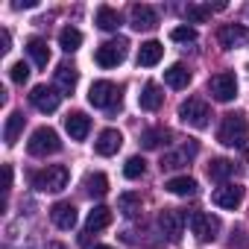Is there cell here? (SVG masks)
Masks as SVG:
<instances>
[{
	"label": "cell",
	"mask_w": 249,
	"mask_h": 249,
	"mask_svg": "<svg viewBox=\"0 0 249 249\" xmlns=\"http://www.w3.org/2000/svg\"><path fill=\"white\" fill-rule=\"evenodd\" d=\"M249 135V117L243 111H231L223 117L220 123V132H217V141L226 144V147H240Z\"/></svg>",
	"instance_id": "obj_1"
},
{
	"label": "cell",
	"mask_w": 249,
	"mask_h": 249,
	"mask_svg": "<svg viewBox=\"0 0 249 249\" xmlns=\"http://www.w3.org/2000/svg\"><path fill=\"white\" fill-rule=\"evenodd\" d=\"M68 179H71V173L65 164H47L44 170L33 173V188L41 194H59L68 188Z\"/></svg>",
	"instance_id": "obj_2"
},
{
	"label": "cell",
	"mask_w": 249,
	"mask_h": 249,
	"mask_svg": "<svg viewBox=\"0 0 249 249\" xmlns=\"http://www.w3.org/2000/svg\"><path fill=\"white\" fill-rule=\"evenodd\" d=\"M120 100H123V88L108 82V79H100L88 88V103L94 108H117Z\"/></svg>",
	"instance_id": "obj_3"
},
{
	"label": "cell",
	"mask_w": 249,
	"mask_h": 249,
	"mask_svg": "<svg viewBox=\"0 0 249 249\" xmlns=\"http://www.w3.org/2000/svg\"><path fill=\"white\" fill-rule=\"evenodd\" d=\"M208 117H211V108L205 100L199 97H188L185 103H179V120L188 123L194 129H205L208 126Z\"/></svg>",
	"instance_id": "obj_4"
},
{
	"label": "cell",
	"mask_w": 249,
	"mask_h": 249,
	"mask_svg": "<svg viewBox=\"0 0 249 249\" xmlns=\"http://www.w3.org/2000/svg\"><path fill=\"white\" fill-rule=\"evenodd\" d=\"M27 150H30V156H38V159L59 153V150H62L59 132H56V129H50V126H38V129L30 135V144H27Z\"/></svg>",
	"instance_id": "obj_5"
},
{
	"label": "cell",
	"mask_w": 249,
	"mask_h": 249,
	"mask_svg": "<svg viewBox=\"0 0 249 249\" xmlns=\"http://www.w3.org/2000/svg\"><path fill=\"white\" fill-rule=\"evenodd\" d=\"M126 47H129L126 38H111V41H106V44L97 47L94 59H97L100 68H117L123 59H126Z\"/></svg>",
	"instance_id": "obj_6"
},
{
	"label": "cell",
	"mask_w": 249,
	"mask_h": 249,
	"mask_svg": "<svg viewBox=\"0 0 249 249\" xmlns=\"http://www.w3.org/2000/svg\"><path fill=\"white\" fill-rule=\"evenodd\" d=\"M208 91H211V97L217 103H231L237 97V79H234V73H229V71L214 73L208 79Z\"/></svg>",
	"instance_id": "obj_7"
},
{
	"label": "cell",
	"mask_w": 249,
	"mask_h": 249,
	"mask_svg": "<svg viewBox=\"0 0 249 249\" xmlns=\"http://www.w3.org/2000/svg\"><path fill=\"white\" fill-rule=\"evenodd\" d=\"M185 223H188V214L179 208H164L159 214V229H161V234H167V240H179L185 231Z\"/></svg>",
	"instance_id": "obj_8"
},
{
	"label": "cell",
	"mask_w": 249,
	"mask_h": 249,
	"mask_svg": "<svg viewBox=\"0 0 249 249\" xmlns=\"http://www.w3.org/2000/svg\"><path fill=\"white\" fill-rule=\"evenodd\" d=\"M191 231L196 240H214L220 231V217H214L208 211H194L191 214Z\"/></svg>",
	"instance_id": "obj_9"
},
{
	"label": "cell",
	"mask_w": 249,
	"mask_h": 249,
	"mask_svg": "<svg viewBox=\"0 0 249 249\" xmlns=\"http://www.w3.org/2000/svg\"><path fill=\"white\" fill-rule=\"evenodd\" d=\"M30 103H33L38 111L50 114V111H56V108H59L62 94H59V88H50V85H36V88H33V94H30Z\"/></svg>",
	"instance_id": "obj_10"
},
{
	"label": "cell",
	"mask_w": 249,
	"mask_h": 249,
	"mask_svg": "<svg viewBox=\"0 0 249 249\" xmlns=\"http://www.w3.org/2000/svg\"><path fill=\"white\" fill-rule=\"evenodd\" d=\"M217 41H220L223 50H234V47H240V44L249 41V30L243 24H223L217 30Z\"/></svg>",
	"instance_id": "obj_11"
},
{
	"label": "cell",
	"mask_w": 249,
	"mask_h": 249,
	"mask_svg": "<svg viewBox=\"0 0 249 249\" xmlns=\"http://www.w3.org/2000/svg\"><path fill=\"white\" fill-rule=\"evenodd\" d=\"M129 24L141 33H147V30H156L159 27V15H156V9L153 6H147V3H135L132 9H129Z\"/></svg>",
	"instance_id": "obj_12"
},
{
	"label": "cell",
	"mask_w": 249,
	"mask_h": 249,
	"mask_svg": "<svg viewBox=\"0 0 249 249\" xmlns=\"http://www.w3.org/2000/svg\"><path fill=\"white\" fill-rule=\"evenodd\" d=\"M211 202H214L217 208L231 211V208H237V205L243 202V188H240V185H223V188H217V191L211 194Z\"/></svg>",
	"instance_id": "obj_13"
},
{
	"label": "cell",
	"mask_w": 249,
	"mask_h": 249,
	"mask_svg": "<svg viewBox=\"0 0 249 249\" xmlns=\"http://www.w3.org/2000/svg\"><path fill=\"white\" fill-rule=\"evenodd\" d=\"M65 129H68V135H71L73 141H85L88 132H91V117H88L85 111H71V114L65 117Z\"/></svg>",
	"instance_id": "obj_14"
},
{
	"label": "cell",
	"mask_w": 249,
	"mask_h": 249,
	"mask_svg": "<svg viewBox=\"0 0 249 249\" xmlns=\"http://www.w3.org/2000/svg\"><path fill=\"white\" fill-rule=\"evenodd\" d=\"M123 147V135L117 132V129H103L100 132V138L94 141V150H97V156H114L117 150Z\"/></svg>",
	"instance_id": "obj_15"
},
{
	"label": "cell",
	"mask_w": 249,
	"mask_h": 249,
	"mask_svg": "<svg viewBox=\"0 0 249 249\" xmlns=\"http://www.w3.org/2000/svg\"><path fill=\"white\" fill-rule=\"evenodd\" d=\"M50 217H53V223L59 226V229H73L76 226V205L73 202H68V199H62V202H56L53 208H50Z\"/></svg>",
	"instance_id": "obj_16"
},
{
	"label": "cell",
	"mask_w": 249,
	"mask_h": 249,
	"mask_svg": "<svg viewBox=\"0 0 249 249\" xmlns=\"http://www.w3.org/2000/svg\"><path fill=\"white\" fill-rule=\"evenodd\" d=\"M194 156H196V144L191 141V144H185L182 150L161 156V170H179V167H185V164H188Z\"/></svg>",
	"instance_id": "obj_17"
},
{
	"label": "cell",
	"mask_w": 249,
	"mask_h": 249,
	"mask_svg": "<svg viewBox=\"0 0 249 249\" xmlns=\"http://www.w3.org/2000/svg\"><path fill=\"white\" fill-rule=\"evenodd\" d=\"M161 103H164V91H161V85L147 82L144 91L138 94V106H141L144 111H156V108H161Z\"/></svg>",
	"instance_id": "obj_18"
},
{
	"label": "cell",
	"mask_w": 249,
	"mask_h": 249,
	"mask_svg": "<svg viewBox=\"0 0 249 249\" xmlns=\"http://www.w3.org/2000/svg\"><path fill=\"white\" fill-rule=\"evenodd\" d=\"M24 123H27L24 111H12V114H9L6 126H3V141H6V147H15V144H18V138H21V132H24Z\"/></svg>",
	"instance_id": "obj_19"
},
{
	"label": "cell",
	"mask_w": 249,
	"mask_h": 249,
	"mask_svg": "<svg viewBox=\"0 0 249 249\" xmlns=\"http://www.w3.org/2000/svg\"><path fill=\"white\" fill-rule=\"evenodd\" d=\"M161 56H164V44L161 41H144L141 50H138V65L141 68H153V65L161 62Z\"/></svg>",
	"instance_id": "obj_20"
},
{
	"label": "cell",
	"mask_w": 249,
	"mask_h": 249,
	"mask_svg": "<svg viewBox=\"0 0 249 249\" xmlns=\"http://www.w3.org/2000/svg\"><path fill=\"white\" fill-rule=\"evenodd\" d=\"M76 79H79V71H76L71 62H62V65L56 68V88H59V91L71 94V91L76 88Z\"/></svg>",
	"instance_id": "obj_21"
},
{
	"label": "cell",
	"mask_w": 249,
	"mask_h": 249,
	"mask_svg": "<svg viewBox=\"0 0 249 249\" xmlns=\"http://www.w3.org/2000/svg\"><path fill=\"white\" fill-rule=\"evenodd\" d=\"M27 53H30V59H33L38 68H47V62H50V47H47L44 38L33 36V38L27 41Z\"/></svg>",
	"instance_id": "obj_22"
},
{
	"label": "cell",
	"mask_w": 249,
	"mask_h": 249,
	"mask_svg": "<svg viewBox=\"0 0 249 249\" xmlns=\"http://www.w3.org/2000/svg\"><path fill=\"white\" fill-rule=\"evenodd\" d=\"M164 82L170 85V88H176V91H182V88H188V82H191V71L185 68V65H170L167 71H164Z\"/></svg>",
	"instance_id": "obj_23"
},
{
	"label": "cell",
	"mask_w": 249,
	"mask_h": 249,
	"mask_svg": "<svg viewBox=\"0 0 249 249\" xmlns=\"http://www.w3.org/2000/svg\"><path fill=\"white\" fill-rule=\"evenodd\" d=\"M108 223H111V208H106V205H94V208L88 211L85 231H100V229H106Z\"/></svg>",
	"instance_id": "obj_24"
},
{
	"label": "cell",
	"mask_w": 249,
	"mask_h": 249,
	"mask_svg": "<svg viewBox=\"0 0 249 249\" xmlns=\"http://www.w3.org/2000/svg\"><path fill=\"white\" fill-rule=\"evenodd\" d=\"M164 188L170 194H176V196H191V194H196V179H191V176H173V179H167Z\"/></svg>",
	"instance_id": "obj_25"
},
{
	"label": "cell",
	"mask_w": 249,
	"mask_h": 249,
	"mask_svg": "<svg viewBox=\"0 0 249 249\" xmlns=\"http://www.w3.org/2000/svg\"><path fill=\"white\" fill-rule=\"evenodd\" d=\"M97 27L106 30V33H114L120 27V12L111 9V6H100L97 9Z\"/></svg>",
	"instance_id": "obj_26"
},
{
	"label": "cell",
	"mask_w": 249,
	"mask_h": 249,
	"mask_svg": "<svg viewBox=\"0 0 249 249\" xmlns=\"http://www.w3.org/2000/svg\"><path fill=\"white\" fill-rule=\"evenodd\" d=\"M208 176H211L214 182H226L229 176H234V161H229V159H211Z\"/></svg>",
	"instance_id": "obj_27"
},
{
	"label": "cell",
	"mask_w": 249,
	"mask_h": 249,
	"mask_svg": "<svg viewBox=\"0 0 249 249\" xmlns=\"http://www.w3.org/2000/svg\"><path fill=\"white\" fill-rule=\"evenodd\" d=\"M79 44H82V33H79L76 27H65V30L59 33V47H62L65 53L79 50Z\"/></svg>",
	"instance_id": "obj_28"
},
{
	"label": "cell",
	"mask_w": 249,
	"mask_h": 249,
	"mask_svg": "<svg viewBox=\"0 0 249 249\" xmlns=\"http://www.w3.org/2000/svg\"><path fill=\"white\" fill-rule=\"evenodd\" d=\"M117 208L123 211V214H126V217H138V211H141V196L138 194H120L117 196Z\"/></svg>",
	"instance_id": "obj_29"
},
{
	"label": "cell",
	"mask_w": 249,
	"mask_h": 249,
	"mask_svg": "<svg viewBox=\"0 0 249 249\" xmlns=\"http://www.w3.org/2000/svg\"><path fill=\"white\" fill-rule=\"evenodd\" d=\"M170 138V129H147L144 135H141V144H144V150H159L164 141Z\"/></svg>",
	"instance_id": "obj_30"
},
{
	"label": "cell",
	"mask_w": 249,
	"mask_h": 249,
	"mask_svg": "<svg viewBox=\"0 0 249 249\" xmlns=\"http://www.w3.org/2000/svg\"><path fill=\"white\" fill-rule=\"evenodd\" d=\"M85 191H88L91 196H106V191H108L106 173H88V176H85Z\"/></svg>",
	"instance_id": "obj_31"
},
{
	"label": "cell",
	"mask_w": 249,
	"mask_h": 249,
	"mask_svg": "<svg viewBox=\"0 0 249 249\" xmlns=\"http://www.w3.org/2000/svg\"><path fill=\"white\" fill-rule=\"evenodd\" d=\"M211 18V6H202V3H188L185 6V21L188 24H205Z\"/></svg>",
	"instance_id": "obj_32"
},
{
	"label": "cell",
	"mask_w": 249,
	"mask_h": 249,
	"mask_svg": "<svg viewBox=\"0 0 249 249\" xmlns=\"http://www.w3.org/2000/svg\"><path fill=\"white\" fill-rule=\"evenodd\" d=\"M144 173H147V161L141 156H132L126 164H123V176H126V179H141Z\"/></svg>",
	"instance_id": "obj_33"
},
{
	"label": "cell",
	"mask_w": 249,
	"mask_h": 249,
	"mask_svg": "<svg viewBox=\"0 0 249 249\" xmlns=\"http://www.w3.org/2000/svg\"><path fill=\"white\" fill-rule=\"evenodd\" d=\"M170 38H173L176 44H191V41H196V30L185 24V27H176V30L170 33Z\"/></svg>",
	"instance_id": "obj_34"
},
{
	"label": "cell",
	"mask_w": 249,
	"mask_h": 249,
	"mask_svg": "<svg viewBox=\"0 0 249 249\" xmlns=\"http://www.w3.org/2000/svg\"><path fill=\"white\" fill-rule=\"evenodd\" d=\"M9 76H12V82L24 85V82L30 79V65H27V62H15V65L9 68Z\"/></svg>",
	"instance_id": "obj_35"
},
{
	"label": "cell",
	"mask_w": 249,
	"mask_h": 249,
	"mask_svg": "<svg viewBox=\"0 0 249 249\" xmlns=\"http://www.w3.org/2000/svg\"><path fill=\"white\" fill-rule=\"evenodd\" d=\"M12 50V36H9V30H3L0 33V53H9Z\"/></svg>",
	"instance_id": "obj_36"
},
{
	"label": "cell",
	"mask_w": 249,
	"mask_h": 249,
	"mask_svg": "<svg viewBox=\"0 0 249 249\" xmlns=\"http://www.w3.org/2000/svg\"><path fill=\"white\" fill-rule=\"evenodd\" d=\"M12 6H15V9H33V6H36V0H15Z\"/></svg>",
	"instance_id": "obj_37"
},
{
	"label": "cell",
	"mask_w": 249,
	"mask_h": 249,
	"mask_svg": "<svg viewBox=\"0 0 249 249\" xmlns=\"http://www.w3.org/2000/svg\"><path fill=\"white\" fill-rule=\"evenodd\" d=\"M3 173H6V188H12V167L6 164V170H3Z\"/></svg>",
	"instance_id": "obj_38"
},
{
	"label": "cell",
	"mask_w": 249,
	"mask_h": 249,
	"mask_svg": "<svg viewBox=\"0 0 249 249\" xmlns=\"http://www.w3.org/2000/svg\"><path fill=\"white\" fill-rule=\"evenodd\" d=\"M47 249H68V246H65V243H59V240H56V243H50V246H47Z\"/></svg>",
	"instance_id": "obj_39"
},
{
	"label": "cell",
	"mask_w": 249,
	"mask_h": 249,
	"mask_svg": "<svg viewBox=\"0 0 249 249\" xmlns=\"http://www.w3.org/2000/svg\"><path fill=\"white\" fill-rule=\"evenodd\" d=\"M94 249H111V246H94Z\"/></svg>",
	"instance_id": "obj_40"
},
{
	"label": "cell",
	"mask_w": 249,
	"mask_h": 249,
	"mask_svg": "<svg viewBox=\"0 0 249 249\" xmlns=\"http://www.w3.org/2000/svg\"><path fill=\"white\" fill-rule=\"evenodd\" d=\"M246 71H249V65H246Z\"/></svg>",
	"instance_id": "obj_41"
}]
</instances>
